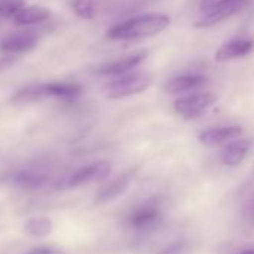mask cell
Masks as SVG:
<instances>
[{
    "mask_svg": "<svg viewBox=\"0 0 254 254\" xmlns=\"http://www.w3.org/2000/svg\"><path fill=\"white\" fill-rule=\"evenodd\" d=\"M217 97L212 93H193L178 97L174 102V109L186 120H194L205 114V111L215 103Z\"/></svg>",
    "mask_w": 254,
    "mask_h": 254,
    "instance_id": "3957f363",
    "label": "cell"
},
{
    "mask_svg": "<svg viewBox=\"0 0 254 254\" xmlns=\"http://www.w3.org/2000/svg\"><path fill=\"white\" fill-rule=\"evenodd\" d=\"M254 50V39L251 38H235L227 42H224L217 51H215V60L223 63V62H230L236 59H242L253 53Z\"/></svg>",
    "mask_w": 254,
    "mask_h": 254,
    "instance_id": "9c48e42d",
    "label": "cell"
},
{
    "mask_svg": "<svg viewBox=\"0 0 254 254\" xmlns=\"http://www.w3.org/2000/svg\"><path fill=\"white\" fill-rule=\"evenodd\" d=\"M132 183H133V174L132 172H127V174L117 177L115 180H112L111 183H108L106 186H103L97 191V194L94 197V203L96 205H105V203H109V202L118 199L120 196H123L127 190H129Z\"/></svg>",
    "mask_w": 254,
    "mask_h": 254,
    "instance_id": "30bf717a",
    "label": "cell"
},
{
    "mask_svg": "<svg viewBox=\"0 0 254 254\" xmlns=\"http://www.w3.org/2000/svg\"><path fill=\"white\" fill-rule=\"evenodd\" d=\"M153 84V75L148 72H130L118 76L105 85V93L109 99L130 97L148 90Z\"/></svg>",
    "mask_w": 254,
    "mask_h": 254,
    "instance_id": "7a4b0ae2",
    "label": "cell"
},
{
    "mask_svg": "<svg viewBox=\"0 0 254 254\" xmlns=\"http://www.w3.org/2000/svg\"><path fill=\"white\" fill-rule=\"evenodd\" d=\"M235 0H202L200 2V11L202 12H206L215 6H221V5H226V3H232Z\"/></svg>",
    "mask_w": 254,
    "mask_h": 254,
    "instance_id": "7402d4cb",
    "label": "cell"
},
{
    "mask_svg": "<svg viewBox=\"0 0 254 254\" xmlns=\"http://www.w3.org/2000/svg\"><path fill=\"white\" fill-rule=\"evenodd\" d=\"M73 12L82 20H93L96 15V2L94 0H73Z\"/></svg>",
    "mask_w": 254,
    "mask_h": 254,
    "instance_id": "d6986e66",
    "label": "cell"
},
{
    "mask_svg": "<svg viewBox=\"0 0 254 254\" xmlns=\"http://www.w3.org/2000/svg\"><path fill=\"white\" fill-rule=\"evenodd\" d=\"M111 169H112L111 163L105 162V160L90 163V165L82 166L78 171H75L66 180L64 187L66 189H76V187H81V186H85V184H91V183H96V181H105L109 177Z\"/></svg>",
    "mask_w": 254,
    "mask_h": 254,
    "instance_id": "277c9868",
    "label": "cell"
},
{
    "mask_svg": "<svg viewBox=\"0 0 254 254\" xmlns=\"http://www.w3.org/2000/svg\"><path fill=\"white\" fill-rule=\"evenodd\" d=\"M47 84V93L48 99H59V100H66L72 102L81 97L82 94V87L76 82H62V81H54V82H45Z\"/></svg>",
    "mask_w": 254,
    "mask_h": 254,
    "instance_id": "9a60e30c",
    "label": "cell"
},
{
    "mask_svg": "<svg viewBox=\"0 0 254 254\" xmlns=\"http://www.w3.org/2000/svg\"><path fill=\"white\" fill-rule=\"evenodd\" d=\"M23 6L24 0H0V18H14Z\"/></svg>",
    "mask_w": 254,
    "mask_h": 254,
    "instance_id": "ffe728a7",
    "label": "cell"
},
{
    "mask_svg": "<svg viewBox=\"0 0 254 254\" xmlns=\"http://www.w3.org/2000/svg\"><path fill=\"white\" fill-rule=\"evenodd\" d=\"M39 42L38 32L32 29L18 30L11 35H8L2 42H0V50L9 53V54H21L33 50Z\"/></svg>",
    "mask_w": 254,
    "mask_h": 254,
    "instance_id": "5b68a950",
    "label": "cell"
},
{
    "mask_svg": "<svg viewBox=\"0 0 254 254\" xmlns=\"http://www.w3.org/2000/svg\"><path fill=\"white\" fill-rule=\"evenodd\" d=\"M147 59V51H141V53H135V54H130V56H126L123 59H118L112 63H108V64H103L100 66L96 72L99 75H103V76H123V75H127L130 73L133 69H136L144 60Z\"/></svg>",
    "mask_w": 254,
    "mask_h": 254,
    "instance_id": "ba28073f",
    "label": "cell"
},
{
    "mask_svg": "<svg viewBox=\"0 0 254 254\" xmlns=\"http://www.w3.org/2000/svg\"><path fill=\"white\" fill-rule=\"evenodd\" d=\"M242 133L239 126H227V127H215V129L205 130L199 135V141L206 147H215L226 144Z\"/></svg>",
    "mask_w": 254,
    "mask_h": 254,
    "instance_id": "4fadbf2b",
    "label": "cell"
},
{
    "mask_svg": "<svg viewBox=\"0 0 254 254\" xmlns=\"http://www.w3.org/2000/svg\"><path fill=\"white\" fill-rule=\"evenodd\" d=\"M171 24L166 14H142L112 26L106 38L111 41H138L160 35Z\"/></svg>",
    "mask_w": 254,
    "mask_h": 254,
    "instance_id": "6da1fadb",
    "label": "cell"
},
{
    "mask_svg": "<svg viewBox=\"0 0 254 254\" xmlns=\"http://www.w3.org/2000/svg\"><path fill=\"white\" fill-rule=\"evenodd\" d=\"M239 254H254V248H250V250H244V251H241Z\"/></svg>",
    "mask_w": 254,
    "mask_h": 254,
    "instance_id": "484cf974",
    "label": "cell"
},
{
    "mask_svg": "<svg viewBox=\"0 0 254 254\" xmlns=\"http://www.w3.org/2000/svg\"><path fill=\"white\" fill-rule=\"evenodd\" d=\"M50 17H51V12L45 6H41V5H29L27 6L26 5L15 14V17L12 20L17 26L29 27V26L41 24V23L47 21Z\"/></svg>",
    "mask_w": 254,
    "mask_h": 254,
    "instance_id": "5bb4252c",
    "label": "cell"
},
{
    "mask_svg": "<svg viewBox=\"0 0 254 254\" xmlns=\"http://www.w3.org/2000/svg\"><path fill=\"white\" fill-rule=\"evenodd\" d=\"M27 254H66L62 250L57 248H48V247H39V248H33L32 251H29Z\"/></svg>",
    "mask_w": 254,
    "mask_h": 254,
    "instance_id": "cb8c5ba5",
    "label": "cell"
},
{
    "mask_svg": "<svg viewBox=\"0 0 254 254\" xmlns=\"http://www.w3.org/2000/svg\"><path fill=\"white\" fill-rule=\"evenodd\" d=\"M245 211L250 215V218H254V197L248 200V203H245Z\"/></svg>",
    "mask_w": 254,
    "mask_h": 254,
    "instance_id": "d4e9b609",
    "label": "cell"
},
{
    "mask_svg": "<svg viewBox=\"0 0 254 254\" xmlns=\"http://www.w3.org/2000/svg\"><path fill=\"white\" fill-rule=\"evenodd\" d=\"M208 78L205 75L199 73H189V75H180L172 79H169L165 84V91L169 94H181L186 91L196 90L202 85H205Z\"/></svg>",
    "mask_w": 254,
    "mask_h": 254,
    "instance_id": "7c38bea8",
    "label": "cell"
},
{
    "mask_svg": "<svg viewBox=\"0 0 254 254\" xmlns=\"http://www.w3.org/2000/svg\"><path fill=\"white\" fill-rule=\"evenodd\" d=\"M187 251H189V242L184 239H180L171 244L169 247H166L163 251H160V254H187Z\"/></svg>",
    "mask_w": 254,
    "mask_h": 254,
    "instance_id": "44dd1931",
    "label": "cell"
},
{
    "mask_svg": "<svg viewBox=\"0 0 254 254\" xmlns=\"http://www.w3.org/2000/svg\"><path fill=\"white\" fill-rule=\"evenodd\" d=\"M48 99V93H47V84H30L26 85L20 90H17L12 97H11V103L12 105H29V103H35L39 100Z\"/></svg>",
    "mask_w": 254,
    "mask_h": 254,
    "instance_id": "2e32d148",
    "label": "cell"
},
{
    "mask_svg": "<svg viewBox=\"0 0 254 254\" xmlns=\"http://www.w3.org/2000/svg\"><path fill=\"white\" fill-rule=\"evenodd\" d=\"M248 151H250V141L245 139L233 141L224 147L221 153V162L229 168H236L244 162Z\"/></svg>",
    "mask_w": 254,
    "mask_h": 254,
    "instance_id": "e0dca14e",
    "label": "cell"
},
{
    "mask_svg": "<svg viewBox=\"0 0 254 254\" xmlns=\"http://www.w3.org/2000/svg\"><path fill=\"white\" fill-rule=\"evenodd\" d=\"M162 218V212L157 203L147 202L141 206H138L129 217V224L135 230L144 232L153 229Z\"/></svg>",
    "mask_w": 254,
    "mask_h": 254,
    "instance_id": "8992f818",
    "label": "cell"
},
{
    "mask_svg": "<svg viewBox=\"0 0 254 254\" xmlns=\"http://www.w3.org/2000/svg\"><path fill=\"white\" fill-rule=\"evenodd\" d=\"M8 181L23 190H36L48 183V175L35 169H18L9 175Z\"/></svg>",
    "mask_w": 254,
    "mask_h": 254,
    "instance_id": "8fae6325",
    "label": "cell"
},
{
    "mask_svg": "<svg viewBox=\"0 0 254 254\" xmlns=\"http://www.w3.org/2000/svg\"><path fill=\"white\" fill-rule=\"evenodd\" d=\"M17 59L14 56H5V57H0V73L11 69L15 64Z\"/></svg>",
    "mask_w": 254,
    "mask_h": 254,
    "instance_id": "603a6c76",
    "label": "cell"
},
{
    "mask_svg": "<svg viewBox=\"0 0 254 254\" xmlns=\"http://www.w3.org/2000/svg\"><path fill=\"white\" fill-rule=\"evenodd\" d=\"M244 5H245V0H235V2H232V3H226V5H221V6H215V8L203 12L205 15L194 23V27L196 29H209V27H214V26L220 24L221 21L230 18L236 12H239Z\"/></svg>",
    "mask_w": 254,
    "mask_h": 254,
    "instance_id": "52a82bcc",
    "label": "cell"
},
{
    "mask_svg": "<svg viewBox=\"0 0 254 254\" xmlns=\"http://www.w3.org/2000/svg\"><path fill=\"white\" fill-rule=\"evenodd\" d=\"M24 230L36 238L48 236L53 232V223L47 217H33L24 223Z\"/></svg>",
    "mask_w": 254,
    "mask_h": 254,
    "instance_id": "ac0fdd59",
    "label": "cell"
}]
</instances>
